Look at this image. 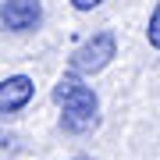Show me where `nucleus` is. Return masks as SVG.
Here are the masks:
<instances>
[{
    "label": "nucleus",
    "mask_w": 160,
    "mask_h": 160,
    "mask_svg": "<svg viewBox=\"0 0 160 160\" xmlns=\"http://www.w3.org/2000/svg\"><path fill=\"white\" fill-rule=\"evenodd\" d=\"M146 36H149V43L160 50V4L153 7V14H149V29H146Z\"/></svg>",
    "instance_id": "39448f33"
},
{
    "label": "nucleus",
    "mask_w": 160,
    "mask_h": 160,
    "mask_svg": "<svg viewBox=\"0 0 160 160\" xmlns=\"http://www.w3.org/2000/svg\"><path fill=\"white\" fill-rule=\"evenodd\" d=\"M103 0H71V7H78V11H92V7H100Z\"/></svg>",
    "instance_id": "423d86ee"
},
{
    "label": "nucleus",
    "mask_w": 160,
    "mask_h": 160,
    "mask_svg": "<svg viewBox=\"0 0 160 160\" xmlns=\"http://www.w3.org/2000/svg\"><path fill=\"white\" fill-rule=\"evenodd\" d=\"M39 22H43V4L39 0H4V29L29 32Z\"/></svg>",
    "instance_id": "7ed1b4c3"
},
{
    "label": "nucleus",
    "mask_w": 160,
    "mask_h": 160,
    "mask_svg": "<svg viewBox=\"0 0 160 160\" xmlns=\"http://www.w3.org/2000/svg\"><path fill=\"white\" fill-rule=\"evenodd\" d=\"M32 92H36V86H32L29 75H11V78H4L0 82V110H4V114H18V110L32 100Z\"/></svg>",
    "instance_id": "20e7f679"
},
{
    "label": "nucleus",
    "mask_w": 160,
    "mask_h": 160,
    "mask_svg": "<svg viewBox=\"0 0 160 160\" xmlns=\"http://www.w3.org/2000/svg\"><path fill=\"white\" fill-rule=\"evenodd\" d=\"M114 57H118L114 32H96V36H89V39L71 53V75H96Z\"/></svg>",
    "instance_id": "f03ea898"
},
{
    "label": "nucleus",
    "mask_w": 160,
    "mask_h": 160,
    "mask_svg": "<svg viewBox=\"0 0 160 160\" xmlns=\"http://www.w3.org/2000/svg\"><path fill=\"white\" fill-rule=\"evenodd\" d=\"M82 160H86V157H82Z\"/></svg>",
    "instance_id": "0eeeda50"
},
{
    "label": "nucleus",
    "mask_w": 160,
    "mask_h": 160,
    "mask_svg": "<svg viewBox=\"0 0 160 160\" xmlns=\"http://www.w3.org/2000/svg\"><path fill=\"white\" fill-rule=\"evenodd\" d=\"M53 100L64 107L61 114V125L68 132H89L96 125V110H100V100L89 86H82L75 75H64V78L53 86Z\"/></svg>",
    "instance_id": "f257e3e1"
}]
</instances>
